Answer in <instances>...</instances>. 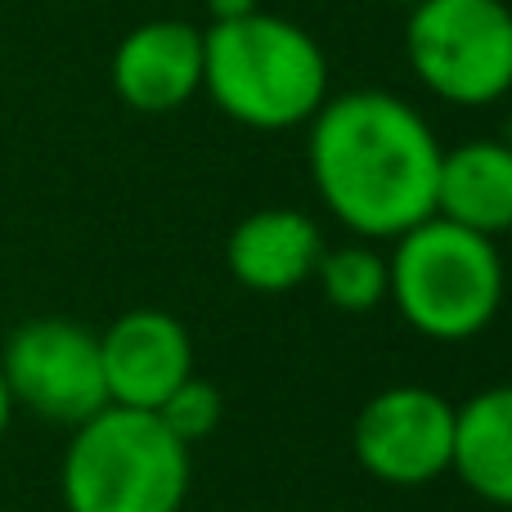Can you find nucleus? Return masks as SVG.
Listing matches in <instances>:
<instances>
[{"mask_svg": "<svg viewBox=\"0 0 512 512\" xmlns=\"http://www.w3.org/2000/svg\"><path fill=\"white\" fill-rule=\"evenodd\" d=\"M508 149H512V122H508Z\"/></svg>", "mask_w": 512, "mask_h": 512, "instance_id": "nucleus-18", "label": "nucleus"}, {"mask_svg": "<svg viewBox=\"0 0 512 512\" xmlns=\"http://www.w3.org/2000/svg\"><path fill=\"white\" fill-rule=\"evenodd\" d=\"M391 5H405V9H414V5H423V0H391Z\"/></svg>", "mask_w": 512, "mask_h": 512, "instance_id": "nucleus-17", "label": "nucleus"}, {"mask_svg": "<svg viewBox=\"0 0 512 512\" xmlns=\"http://www.w3.org/2000/svg\"><path fill=\"white\" fill-rule=\"evenodd\" d=\"M445 144L409 99L342 90L306 122V171L324 212L351 239L391 243L436 212Z\"/></svg>", "mask_w": 512, "mask_h": 512, "instance_id": "nucleus-1", "label": "nucleus"}, {"mask_svg": "<svg viewBox=\"0 0 512 512\" xmlns=\"http://www.w3.org/2000/svg\"><path fill=\"white\" fill-rule=\"evenodd\" d=\"M355 463L391 490H418L450 477L454 463V405L432 387H382L355 414Z\"/></svg>", "mask_w": 512, "mask_h": 512, "instance_id": "nucleus-7", "label": "nucleus"}, {"mask_svg": "<svg viewBox=\"0 0 512 512\" xmlns=\"http://www.w3.org/2000/svg\"><path fill=\"white\" fill-rule=\"evenodd\" d=\"M153 414L162 418V423L171 427V432L180 436V441L194 450V445H203L207 436L221 427L225 418V396L216 391V382H207L203 373H194V378H185L176 391H171L167 400H162Z\"/></svg>", "mask_w": 512, "mask_h": 512, "instance_id": "nucleus-14", "label": "nucleus"}, {"mask_svg": "<svg viewBox=\"0 0 512 512\" xmlns=\"http://www.w3.org/2000/svg\"><path fill=\"white\" fill-rule=\"evenodd\" d=\"M508 270L499 239L427 216L387 252V301L427 342H472L504 310Z\"/></svg>", "mask_w": 512, "mask_h": 512, "instance_id": "nucleus-4", "label": "nucleus"}, {"mask_svg": "<svg viewBox=\"0 0 512 512\" xmlns=\"http://www.w3.org/2000/svg\"><path fill=\"white\" fill-rule=\"evenodd\" d=\"M9 423H14V400H9V387H5V373H0V436L9 432Z\"/></svg>", "mask_w": 512, "mask_h": 512, "instance_id": "nucleus-16", "label": "nucleus"}, {"mask_svg": "<svg viewBox=\"0 0 512 512\" xmlns=\"http://www.w3.org/2000/svg\"><path fill=\"white\" fill-rule=\"evenodd\" d=\"M108 405L158 409L185 378L198 373L194 337L171 310L135 306L99 333Z\"/></svg>", "mask_w": 512, "mask_h": 512, "instance_id": "nucleus-8", "label": "nucleus"}, {"mask_svg": "<svg viewBox=\"0 0 512 512\" xmlns=\"http://www.w3.org/2000/svg\"><path fill=\"white\" fill-rule=\"evenodd\" d=\"M450 472L481 504L512 512V382H495L454 405Z\"/></svg>", "mask_w": 512, "mask_h": 512, "instance_id": "nucleus-12", "label": "nucleus"}, {"mask_svg": "<svg viewBox=\"0 0 512 512\" xmlns=\"http://www.w3.org/2000/svg\"><path fill=\"white\" fill-rule=\"evenodd\" d=\"M319 252H324V234L315 216H306L301 207H261L230 230L225 270L234 274L239 288L283 297L315 279Z\"/></svg>", "mask_w": 512, "mask_h": 512, "instance_id": "nucleus-10", "label": "nucleus"}, {"mask_svg": "<svg viewBox=\"0 0 512 512\" xmlns=\"http://www.w3.org/2000/svg\"><path fill=\"white\" fill-rule=\"evenodd\" d=\"M310 283L342 315H369L387 301V252H378V243L369 239H351L337 248L324 243Z\"/></svg>", "mask_w": 512, "mask_h": 512, "instance_id": "nucleus-13", "label": "nucleus"}, {"mask_svg": "<svg viewBox=\"0 0 512 512\" xmlns=\"http://www.w3.org/2000/svg\"><path fill=\"white\" fill-rule=\"evenodd\" d=\"M189 486L194 450L153 409L104 405L59 459L63 512H180Z\"/></svg>", "mask_w": 512, "mask_h": 512, "instance_id": "nucleus-3", "label": "nucleus"}, {"mask_svg": "<svg viewBox=\"0 0 512 512\" xmlns=\"http://www.w3.org/2000/svg\"><path fill=\"white\" fill-rule=\"evenodd\" d=\"M203 95L248 131H297L328 99V54L301 23L265 9L207 23Z\"/></svg>", "mask_w": 512, "mask_h": 512, "instance_id": "nucleus-2", "label": "nucleus"}, {"mask_svg": "<svg viewBox=\"0 0 512 512\" xmlns=\"http://www.w3.org/2000/svg\"><path fill=\"white\" fill-rule=\"evenodd\" d=\"M256 9H261V0H207L212 23H234V18H248Z\"/></svg>", "mask_w": 512, "mask_h": 512, "instance_id": "nucleus-15", "label": "nucleus"}, {"mask_svg": "<svg viewBox=\"0 0 512 512\" xmlns=\"http://www.w3.org/2000/svg\"><path fill=\"white\" fill-rule=\"evenodd\" d=\"M405 59L427 95L486 108L512 95L508 0H423L405 18Z\"/></svg>", "mask_w": 512, "mask_h": 512, "instance_id": "nucleus-5", "label": "nucleus"}, {"mask_svg": "<svg viewBox=\"0 0 512 512\" xmlns=\"http://www.w3.org/2000/svg\"><path fill=\"white\" fill-rule=\"evenodd\" d=\"M113 95L131 113L162 117L203 95V27L189 18H149L117 41L108 63Z\"/></svg>", "mask_w": 512, "mask_h": 512, "instance_id": "nucleus-9", "label": "nucleus"}, {"mask_svg": "<svg viewBox=\"0 0 512 512\" xmlns=\"http://www.w3.org/2000/svg\"><path fill=\"white\" fill-rule=\"evenodd\" d=\"M486 239L512 234V149L508 140H463L441 153L436 212Z\"/></svg>", "mask_w": 512, "mask_h": 512, "instance_id": "nucleus-11", "label": "nucleus"}, {"mask_svg": "<svg viewBox=\"0 0 512 512\" xmlns=\"http://www.w3.org/2000/svg\"><path fill=\"white\" fill-rule=\"evenodd\" d=\"M0 373L14 409H27L41 423L68 432L108 405L99 333L77 319L41 315L18 324L0 346Z\"/></svg>", "mask_w": 512, "mask_h": 512, "instance_id": "nucleus-6", "label": "nucleus"}]
</instances>
